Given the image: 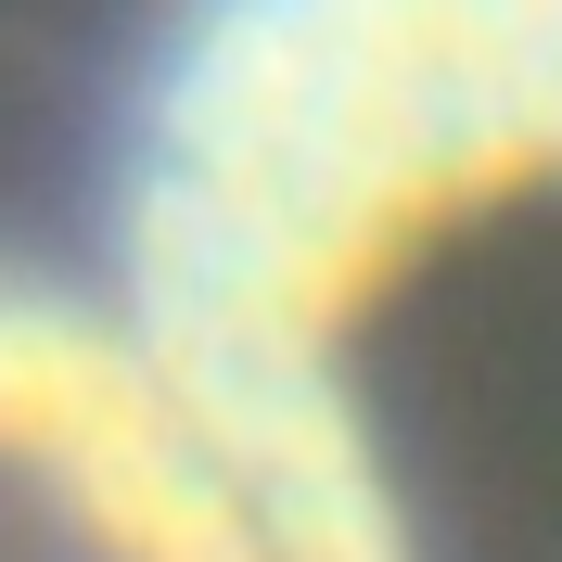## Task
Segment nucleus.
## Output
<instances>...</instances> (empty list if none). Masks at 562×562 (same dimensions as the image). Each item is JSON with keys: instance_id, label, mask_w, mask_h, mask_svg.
Returning a JSON list of instances; mask_svg holds the SVG:
<instances>
[{"instance_id": "f257e3e1", "label": "nucleus", "mask_w": 562, "mask_h": 562, "mask_svg": "<svg viewBox=\"0 0 562 562\" xmlns=\"http://www.w3.org/2000/svg\"><path fill=\"white\" fill-rule=\"evenodd\" d=\"M115 269L256 562H562V0H167Z\"/></svg>"}, {"instance_id": "f03ea898", "label": "nucleus", "mask_w": 562, "mask_h": 562, "mask_svg": "<svg viewBox=\"0 0 562 562\" xmlns=\"http://www.w3.org/2000/svg\"><path fill=\"white\" fill-rule=\"evenodd\" d=\"M0 562H256L128 319L0 269Z\"/></svg>"}]
</instances>
